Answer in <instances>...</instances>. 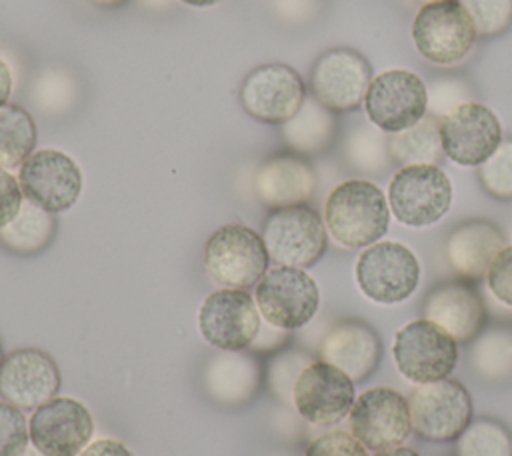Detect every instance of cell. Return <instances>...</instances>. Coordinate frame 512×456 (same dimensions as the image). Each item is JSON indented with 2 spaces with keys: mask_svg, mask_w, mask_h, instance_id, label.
Segmentation results:
<instances>
[{
  "mask_svg": "<svg viewBox=\"0 0 512 456\" xmlns=\"http://www.w3.org/2000/svg\"><path fill=\"white\" fill-rule=\"evenodd\" d=\"M388 204L398 222L412 228L430 226L450 210V178L434 164L402 166L390 180Z\"/></svg>",
  "mask_w": 512,
  "mask_h": 456,
  "instance_id": "cell-3",
  "label": "cell"
},
{
  "mask_svg": "<svg viewBox=\"0 0 512 456\" xmlns=\"http://www.w3.org/2000/svg\"><path fill=\"white\" fill-rule=\"evenodd\" d=\"M390 158L402 166L434 164L444 160L440 140V118L426 112L414 126L388 136Z\"/></svg>",
  "mask_w": 512,
  "mask_h": 456,
  "instance_id": "cell-26",
  "label": "cell"
},
{
  "mask_svg": "<svg viewBox=\"0 0 512 456\" xmlns=\"http://www.w3.org/2000/svg\"><path fill=\"white\" fill-rule=\"evenodd\" d=\"M478 178L490 196L498 200H512V138L502 140L500 146L480 164Z\"/></svg>",
  "mask_w": 512,
  "mask_h": 456,
  "instance_id": "cell-32",
  "label": "cell"
},
{
  "mask_svg": "<svg viewBox=\"0 0 512 456\" xmlns=\"http://www.w3.org/2000/svg\"><path fill=\"white\" fill-rule=\"evenodd\" d=\"M198 328L202 338L214 348L240 352L254 342L260 330V312L246 290L222 288L202 302Z\"/></svg>",
  "mask_w": 512,
  "mask_h": 456,
  "instance_id": "cell-14",
  "label": "cell"
},
{
  "mask_svg": "<svg viewBox=\"0 0 512 456\" xmlns=\"http://www.w3.org/2000/svg\"><path fill=\"white\" fill-rule=\"evenodd\" d=\"M316 188V174L300 154H274L256 170L254 190L258 200L276 210L304 204Z\"/></svg>",
  "mask_w": 512,
  "mask_h": 456,
  "instance_id": "cell-21",
  "label": "cell"
},
{
  "mask_svg": "<svg viewBox=\"0 0 512 456\" xmlns=\"http://www.w3.org/2000/svg\"><path fill=\"white\" fill-rule=\"evenodd\" d=\"M420 264L400 242L370 244L356 262V282L364 296L378 304L406 300L418 286Z\"/></svg>",
  "mask_w": 512,
  "mask_h": 456,
  "instance_id": "cell-9",
  "label": "cell"
},
{
  "mask_svg": "<svg viewBox=\"0 0 512 456\" xmlns=\"http://www.w3.org/2000/svg\"><path fill=\"white\" fill-rule=\"evenodd\" d=\"M350 428L368 450L400 446L412 430L408 400L392 388H370L354 400Z\"/></svg>",
  "mask_w": 512,
  "mask_h": 456,
  "instance_id": "cell-15",
  "label": "cell"
},
{
  "mask_svg": "<svg viewBox=\"0 0 512 456\" xmlns=\"http://www.w3.org/2000/svg\"><path fill=\"white\" fill-rule=\"evenodd\" d=\"M416 50L434 64H456L464 60L474 42V24L458 0L424 4L412 22Z\"/></svg>",
  "mask_w": 512,
  "mask_h": 456,
  "instance_id": "cell-6",
  "label": "cell"
},
{
  "mask_svg": "<svg viewBox=\"0 0 512 456\" xmlns=\"http://www.w3.org/2000/svg\"><path fill=\"white\" fill-rule=\"evenodd\" d=\"M354 400V380L326 360L310 362L292 390L296 412L320 426L340 422L350 414Z\"/></svg>",
  "mask_w": 512,
  "mask_h": 456,
  "instance_id": "cell-16",
  "label": "cell"
},
{
  "mask_svg": "<svg viewBox=\"0 0 512 456\" xmlns=\"http://www.w3.org/2000/svg\"><path fill=\"white\" fill-rule=\"evenodd\" d=\"M2 360H4V354H2V344H0V364H2Z\"/></svg>",
  "mask_w": 512,
  "mask_h": 456,
  "instance_id": "cell-46",
  "label": "cell"
},
{
  "mask_svg": "<svg viewBox=\"0 0 512 456\" xmlns=\"http://www.w3.org/2000/svg\"><path fill=\"white\" fill-rule=\"evenodd\" d=\"M486 282L500 302L512 306V246H504L496 254L486 272Z\"/></svg>",
  "mask_w": 512,
  "mask_h": 456,
  "instance_id": "cell-37",
  "label": "cell"
},
{
  "mask_svg": "<svg viewBox=\"0 0 512 456\" xmlns=\"http://www.w3.org/2000/svg\"><path fill=\"white\" fill-rule=\"evenodd\" d=\"M456 456H512V434L504 424L480 418L456 438Z\"/></svg>",
  "mask_w": 512,
  "mask_h": 456,
  "instance_id": "cell-29",
  "label": "cell"
},
{
  "mask_svg": "<svg viewBox=\"0 0 512 456\" xmlns=\"http://www.w3.org/2000/svg\"><path fill=\"white\" fill-rule=\"evenodd\" d=\"M254 302L270 326L296 330L314 318L320 292L314 278L302 268L276 266L256 284Z\"/></svg>",
  "mask_w": 512,
  "mask_h": 456,
  "instance_id": "cell-5",
  "label": "cell"
},
{
  "mask_svg": "<svg viewBox=\"0 0 512 456\" xmlns=\"http://www.w3.org/2000/svg\"><path fill=\"white\" fill-rule=\"evenodd\" d=\"M322 358L352 380H362L380 360V340L370 326L348 320L328 332L322 342Z\"/></svg>",
  "mask_w": 512,
  "mask_h": 456,
  "instance_id": "cell-23",
  "label": "cell"
},
{
  "mask_svg": "<svg viewBox=\"0 0 512 456\" xmlns=\"http://www.w3.org/2000/svg\"><path fill=\"white\" fill-rule=\"evenodd\" d=\"M56 234V220L50 212L26 202L12 222L0 228V244L20 256L42 252Z\"/></svg>",
  "mask_w": 512,
  "mask_h": 456,
  "instance_id": "cell-27",
  "label": "cell"
},
{
  "mask_svg": "<svg viewBox=\"0 0 512 456\" xmlns=\"http://www.w3.org/2000/svg\"><path fill=\"white\" fill-rule=\"evenodd\" d=\"M392 354L402 376L416 384L446 378L458 360L456 340L428 318L414 320L400 328Z\"/></svg>",
  "mask_w": 512,
  "mask_h": 456,
  "instance_id": "cell-8",
  "label": "cell"
},
{
  "mask_svg": "<svg viewBox=\"0 0 512 456\" xmlns=\"http://www.w3.org/2000/svg\"><path fill=\"white\" fill-rule=\"evenodd\" d=\"M12 92V74L8 64L0 58V106H4Z\"/></svg>",
  "mask_w": 512,
  "mask_h": 456,
  "instance_id": "cell-40",
  "label": "cell"
},
{
  "mask_svg": "<svg viewBox=\"0 0 512 456\" xmlns=\"http://www.w3.org/2000/svg\"><path fill=\"white\" fill-rule=\"evenodd\" d=\"M18 182L30 204L56 214L76 204L82 190V172L68 154L44 148L22 162Z\"/></svg>",
  "mask_w": 512,
  "mask_h": 456,
  "instance_id": "cell-12",
  "label": "cell"
},
{
  "mask_svg": "<svg viewBox=\"0 0 512 456\" xmlns=\"http://www.w3.org/2000/svg\"><path fill=\"white\" fill-rule=\"evenodd\" d=\"M20 456H46V454H42L40 450H36L34 446H30V444H28V448H26Z\"/></svg>",
  "mask_w": 512,
  "mask_h": 456,
  "instance_id": "cell-44",
  "label": "cell"
},
{
  "mask_svg": "<svg viewBox=\"0 0 512 456\" xmlns=\"http://www.w3.org/2000/svg\"><path fill=\"white\" fill-rule=\"evenodd\" d=\"M494 358H502L504 364L512 370V336L508 332H488L476 346L474 362L478 370L490 374Z\"/></svg>",
  "mask_w": 512,
  "mask_h": 456,
  "instance_id": "cell-36",
  "label": "cell"
},
{
  "mask_svg": "<svg viewBox=\"0 0 512 456\" xmlns=\"http://www.w3.org/2000/svg\"><path fill=\"white\" fill-rule=\"evenodd\" d=\"M262 238L270 260L294 268L316 264L328 244L320 214L306 204L272 210L264 222Z\"/></svg>",
  "mask_w": 512,
  "mask_h": 456,
  "instance_id": "cell-4",
  "label": "cell"
},
{
  "mask_svg": "<svg viewBox=\"0 0 512 456\" xmlns=\"http://www.w3.org/2000/svg\"><path fill=\"white\" fill-rule=\"evenodd\" d=\"M22 188L6 168H0V228L16 218L22 208Z\"/></svg>",
  "mask_w": 512,
  "mask_h": 456,
  "instance_id": "cell-38",
  "label": "cell"
},
{
  "mask_svg": "<svg viewBox=\"0 0 512 456\" xmlns=\"http://www.w3.org/2000/svg\"><path fill=\"white\" fill-rule=\"evenodd\" d=\"M304 456H368L366 446L348 432H328L312 440Z\"/></svg>",
  "mask_w": 512,
  "mask_h": 456,
  "instance_id": "cell-35",
  "label": "cell"
},
{
  "mask_svg": "<svg viewBox=\"0 0 512 456\" xmlns=\"http://www.w3.org/2000/svg\"><path fill=\"white\" fill-rule=\"evenodd\" d=\"M446 158L460 166H480L502 142L498 116L480 102H466L440 120Z\"/></svg>",
  "mask_w": 512,
  "mask_h": 456,
  "instance_id": "cell-18",
  "label": "cell"
},
{
  "mask_svg": "<svg viewBox=\"0 0 512 456\" xmlns=\"http://www.w3.org/2000/svg\"><path fill=\"white\" fill-rule=\"evenodd\" d=\"M468 12L476 36L494 38L512 26V0H458Z\"/></svg>",
  "mask_w": 512,
  "mask_h": 456,
  "instance_id": "cell-31",
  "label": "cell"
},
{
  "mask_svg": "<svg viewBox=\"0 0 512 456\" xmlns=\"http://www.w3.org/2000/svg\"><path fill=\"white\" fill-rule=\"evenodd\" d=\"M408 408L416 434L432 442L456 440L472 416L468 390L452 378L420 384L408 398Z\"/></svg>",
  "mask_w": 512,
  "mask_h": 456,
  "instance_id": "cell-10",
  "label": "cell"
},
{
  "mask_svg": "<svg viewBox=\"0 0 512 456\" xmlns=\"http://www.w3.org/2000/svg\"><path fill=\"white\" fill-rule=\"evenodd\" d=\"M268 262L264 238L244 224L216 228L204 246V268L224 288L256 286L268 272Z\"/></svg>",
  "mask_w": 512,
  "mask_h": 456,
  "instance_id": "cell-2",
  "label": "cell"
},
{
  "mask_svg": "<svg viewBox=\"0 0 512 456\" xmlns=\"http://www.w3.org/2000/svg\"><path fill=\"white\" fill-rule=\"evenodd\" d=\"M390 210L384 192L368 180L338 184L324 206V224L330 236L346 248L376 244L388 230Z\"/></svg>",
  "mask_w": 512,
  "mask_h": 456,
  "instance_id": "cell-1",
  "label": "cell"
},
{
  "mask_svg": "<svg viewBox=\"0 0 512 456\" xmlns=\"http://www.w3.org/2000/svg\"><path fill=\"white\" fill-rule=\"evenodd\" d=\"M372 82L368 60L354 48L338 46L320 54L310 70L312 96L332 112L356 110Z\"/></svg>",
  "mask_w": 512,
  "mask_h": 456,
  "instance_id": "cell-13",
  "label": "cell"
},
{
  "mask_svg": "<svg viewBox=\"0 0 512 456\" xmlns=\"http://www.w3.org/2000/svg\"><path fill=\"white\" fill-rule=\"evenodd\" d=\"M30 444L46 456H78L92 438L94 420L74 398H52L28 420Z\"/></svg>",
  "mask_w": 512,
  "mask_h": 456,
  "instance_id": "cell-17",
  "label": "cell"
},
{
  "mask_svg": "<svg viewBox=\"0 0 512 456\" xmlns=\"http://www.w3.org/2000/svg\"><path fill=\"white\" fill-rule=\"evenodd\" d=\"M258 364L236 352L212 358L206 370V388L222 404H240L252 396L258 384Z\"/></svg>",
  "mask_w": 512,
  "mask_h": 456,
  "instance_id": "cell-25",
  "label": "cell"
},
{
  "mask_svg": "<svg viewBox=\"0 0 512 456\" xmlns=\"http://www.w3.org/2000/svg\"><path fill=\"white\" fill-rule=\"evenodd\" d=\"M346 156L350 164L362 172L380 174L390 164L388 138L380 128L360 126L346 140Z\"/></svg>",
  "mask_w": 512,
  "mask_h": 456,
  "instance_id": "cell-30",
  "label": "cell"
},
{
  "mask_svg": "<svg viewBox=\"0 0 512 456\" xmlns=\"http://www.w3.org/2000/svg\"><path fill=\"white\" fill-rule=\"evenodd\" d=\"M238 96L248 116L282 126L300 110L308 94L302 76L292 66L268 62L244 76Z\"/></svg>",
  "mask_w": 512,
  "mask_h": 456,
  "instance_id": "cell-7",
  "label": "cell"
},
{
  "mask_svg": "<svg viewBox=\"0 0 512 456\" xmlns=\"http://www.w3.org/2000/svg\"><path fill=\"white\" fill-rule=\"evenodd\" d=\"M36 122L18 104L0 106V168H16L34 152Z\"/></svg>",
  "mask_w": 512,
  "mask_h": 456,
  "instance_id": "cell-28",
  "label": "cell"
},
{
  "mask_svg": "<svg viewBox=\"0 0 512 456\" xmlns=\"http://www.w3.org/2000/svg\"><path fill=\"white\" fill-rule=\"evenodd\" d=\"M418 2H422V4H434V2H444V0H418Z\"/></svg>",
  "mask_w": 512,
  "mask_h": 456,
  "instance_id": "cell-45",
  "label": "cell"
},
{
  "mask_svg": "<svg viewBox=\"0 0 512 456\" xmlns=\"http://www.w3.org/2000/svg\"><path fill=\"white\" fill-rule=\"evenodd\" d=\"M58 388L60 370L42 350H14L0 364V396L24 412L56 398Z\"/></svg>",
  "mask_w": 512,
  "mask_h": 456,
  "instance_id": "cell-19",
  "label": "cell"
},
{
  "mask_svg": "<svg viewBox=\"0 0 512 456\" xmlns=\"http://www.w3.org/2000/svg\"><path fill=\"white\" fill-rule=\"evenodd\" d=\"M424 318L438 324L456 342H470L484 324V302L466 280L440 282L426 296Z\"/></svg>",
  "mask_w": 512,
  "mask_h": 456,
  "instance_id": "cell-20",
  "label": "cell"
},
{
  "mask_svg": "<svg viewBox=\"0 0 512 456\" xmlns=\"http://www.w3.org/2000/svg\"><path fill=\"white\" fill-rule=\"evenodd\" d=\"M428 92V112L434 114L436 118H444L446 114H450L452 110H456L458 106L472 102V90L464 80L458 78H442L432 82Z\"/></svg>",
  "mask_w": 512,
  "mask_h": 456,
  "instance_id": "cell-34",
  "label": "cell"
},
{
  "mask_svg": "<svg viewBox=\"0 0 512 456\" xmlns=\"http://www.w3.org/2000/svg\"><path fill=\"white\" fill-rule=\"evenodd\" d=\"M90 2L100 8H118V6H124L128 0H90Z\"/></svg>",
  "mask_w": 512,
  "mask_h": 456,
  "instance_id": "cell-42",
  "label": "cell"
},
{
  "mask_svg": "<svg viewBox=\"0 0 512 456\" xmlns=\"http://www.w3.org/2000/svg\"><path fill=\"white\" fill-rule=\"evenodd\" d=\"M78 456H132V452L114 438H100L90 442Z\"/></svg>",
  "mask_w": 512,
  "mask_h": 456,
  "instance_id": "cell-39",
  "label": "cell"
},
{
  "mask_svg": "<svg viewBox=\"0 0 512 456\" xmlns=\"http://www.w3.org/2000/svg\"><path fill=\"white\" fill-rule=\"evenodd\" d=\"M374 456H420L418 452H414L412 448H404V446H394V448H386L376 452Z\"/></svg>",
  "mask_w": 512,
  "mask_h": 456,
  "instance_id": "cell-41",
  "label": "cell"
},
{
  "mask_svg": "<svg viewBox=\"0 0 512 456\" xmlns=\"http://www.w3.org/2000/svg\"><path fill=\"white\" fill-rule=\"evenodd\" d=\"M180 2H184L188 6H196V8H206V6H214L220 0H180Z\"/></svg>",
  "mask_w": 512,
  "mask_h": 456,
  "instance_id": "cell-43",
  "label": "cell"
},
{
  "mask_svg": "<svg viewBox=\"0 0 512 456\" xmlns=\"http://www.w3.org/2000/svg\"><path fill=\"white\" fill-rule=\"evenodd\" d=\"M336 112L322 106L314 96H306L300 110L282 124L286 144L304 156L324 152L336 136Z\"/></svg>",
  "mask_w": 512,
  "mask_h": 456,
  "instance_id": "cell-24",
  "label": "cell"
},
{
  "mask_svg": "<svg viewBox=\"0 0 512 456\" xmlns=\"http://www.w3.org/2000/svg\"><path fill=\"white\" fill-rule=\"evenodd\" d=\"M364 108L376 128L394 134L414 126L428 112V92L418 74L394 68L372 78Z\"/></svg>",
  "mask_w": 512,
  "mask_h": 456,
  "instance_id": "cell-11",
  "label": "cell"
},
{
  "mask_svg": "<svg viewBox=\"0 0 512 456\" xmlns=\"http://www.w3.org/2000/svg\"><path fill=\"white\" fill-rule=\"evenodd\" d=\"M30 444L24 410L0 402V456H20Z\"/></svg>",
  "mask_w": 512,
  "mask_h": 456,
  "instance_id": "cell-33",
  "label": "cell"
},
{
  "mask_svg": "<svg viewBox=\"0 0 512 456\" xmlns=\"http://www.w3.org/2000/svg\"><path fill=\"white\" fill-rule=\"evenodd\" d=\"M502 248L504 236L492 222L466 220L448 234L446 260L464 280H480Z\"/></svg>",
  "mask_w": 512,
  "mask_h": 456,
  "instance_id": "cell-22",
  "label": "cell"
}]
</instances>
